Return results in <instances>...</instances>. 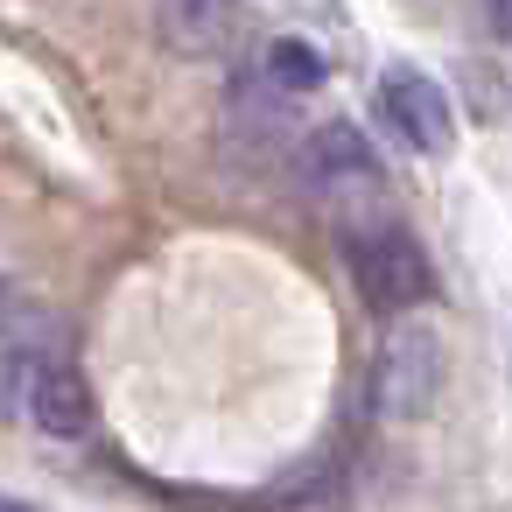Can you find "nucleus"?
Returning <instances> with one entry per match:
<instances>
[{
    "mask_svg": "<svg viewBox=\"0 0 512 512\" xmlns=\"http://www.w3.org/2000/svg\"><path fill=\"white\" fill-rule=\"evenodd\" d=\"M344 274H351L358 302L379 309V316H407V309H421L435 295L428 246L400 218H358L344 232Z\"/></svg>",
    "mask_w": 512,
    "mask_h": 512,
    "instance_id": "obj_1",
    "label": "nucleus"
},
{
    "mask_svg": "<svg viewBox=\"0 0 512 512\" xmlns=\"http://www.w3.org/2000/svg\"><path fill=\"white\" fill-rule=\"evenodd\" d=\"M442 393V337L428 323H400L386 330L379 344V365H372V407L386 421H421Z\"/></svg>",
    "mask_w": 512,
    "mask_h": 512,
    "instance_id": "obj_2",
    "label": "nucleus"
},
{
    "mask_svg": "<svg viewBox=\"0 0 512 512\" xmlns=\"http://www.w3.org/2000/svg\"><path fill=\"white\" fill-rule=\"evenodd\" d=\"M379 120H386L414 155H449V148H456V106H449V92H442L428 71H414V64H386V71H379Z\"/></svg>",
    "mask_w": 512,
    "mask_h": 512,
    "instance_id": "obj_3",
    "label": "nucleus"
},
{
    "mask_svg": "<svg viewBox=\"0 0 512 512\" xmlns=\"http://www.w3.org/2000/svg\"><path fill=\"white\" fill-rule=\"evenodd\" d=\"M295 169H302V190L323 197V204H344V197H358V190H379V155H372V141H365L351 120L316 127V134L295 148Z\"/></svg>",
    "mask_w": 512,
    "mask_h": 512,
    "instance_id": "obj_4",
    "label": "nucleus"
},
{
    "mask_svg": "<svg viewBox=\"0 0 512 512\" xmlns=\"http://www.w3.org/2000/svg\"><path fill=\"white\" fill-rule=\"evenodd\" d=\"M50 442H85L92 428H99V400H92V386H85V372L78 365H64V358H43V372H36V386H29V407H22Z\"/></svg>",
    "mask_w": 512,
    "mask_h": 512,
    "instance_id": "obj_5",
    "label": "nucleus"
},
{
    "mask_svg": "<svg viewBox=\"0 0 512 512\" xmlns=\"http://www.w3.org/2000/svg\"><path fill=\"white\" fill-rule=\"evenodd\" d=\"M232 36H239V8H218V0H169V8H155V43L183 64L225 57Z\"/></svg>",
    "mask_w": 512,
    "mask_h": 512,
    "instance_id": "obj_6",
    "label": "nucleus"
},
{
    "mask_svg": "<svg viewBox=\"0 0 512 512\" xmlns=\"http://www.w3.org/2000/svg\"><path fill=\"white\" fill-rule=\"evenodd\" d=\"M281 141H288V99L267 92L253 71H239L225 92V155H274Z\"/></svg>",
    "mask_w": 512,
    "mask_h": 512,
    "instance_id": "obj_7",
    "label": "nucleus"
},
{
    "mask_svg": "<svg viewBox=\"0 0 512 512\" xmlns=\"http://www.w3.org/2000/svg\"><path fill=\"white\" fill-rule=\"evenodd\" d=\"M323 50L309 43V36H267L260 43V64H253V78L267 85V92H281V99H302V92H316L323 85Z\"/></svg>",
    "mask_w": 512,
    "mask_h": 512,
    "instance_id": "obj_8",
    "label": "nucleus"
},
{
    "mask_svg": "<svg viewBox=\"0 0 512 512\" xmlns=\"http://www.w3.org/2000/svg\"><path fill=\"white\" fill-rule=\"evenodd\" d=\"M43 344H29V337H8L0 344V414H22L29 407V386H36V372H43Z\"/></svg>",
    "mask_w": 512,
    "mask_h": 512,
    "instance_id": "obj_9",
    "label": "nucleus"
},
{
    "mask_svg": "<svg viewBox=\"0 0 512 512\" xmlns=\"http://www.w3.org/2000/svg\"><path fill=\"white\" fill-rule=\"evenodd\" d=\"M15 316H22V295H15V281L0 274V344L15 337Z\"/></svg>",
    "mask_w": 512,
    "mask_h": 512,
    "instance_id": "obj_10",
    "label": "nucleus"
},
{
    "mask_svg": "<svg viewBox=\"0 0 512 512\" xmlns=\"http://www.w3.org/2000/svg\"><path fill=\"white\" fill-rule=\"evenodd\" d=\"M484 22H491V29H498V36L512 43V8H484Z\"/></svg>",
    "mask_w": 512,
    "mask_h": 512,
    "instance_id": "obj_11",
    "label": "nucleus"
},
{
    "mask_svg": "<svg viewBox=\"0 0 512 512\" xmlns=\"http://www.w3.org/2000/svg\"><path fill=\"white\" fill-rule=\"evenodd\" d=\"M0 512H15V505H0Z\"/></svg>",
    "mask_w": 512,
    "mask_h": 512,
    "instance_id": "obj_12",
    "label": "nucleus"
}]
</instances>
